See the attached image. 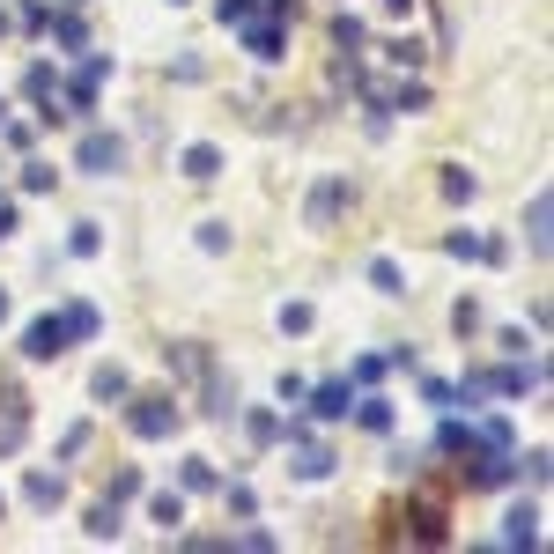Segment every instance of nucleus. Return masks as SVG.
<instances>
[{"label":"nucleus","mask_w":554,"mask_h":554,"mask_svg":"<svg viewBox=\"0 0 554 554\" xmlns=\"http://www.w3.org/2000/svg\"><path fill=\"white\" fill-rule=\"evenodd\" d=\"M23 355H30V362H52V355H67V326H60V318H37V326L23 333Z\"/></svg>","instance_id":"nucleus-1"},{"label":"nucleus","mask_w":554,"mask_h":554,"mask_svg":"<svg viewBox=\"0 0 554 554\" xmlns=\"http://www.w3.org/2000/svg\"><path fill=\"white\" fill-rule=\"evenodd\" d=\"M119 163H126V148L111 141V133H89V141H82V170H89V178H111Z\"/></svg>","instance_id":"nucleus-2"},{"label":"nucleus","mask_w":554,"mask_h":554,"mask_svg":"<svg viewBox=\"0 0 554 554\" xmlns=\"http://www.w3.org/2000/svg\"><path fill=\"white\" fill-rule=\"evenodd\" d=\"M178 429V407H170V399H141V407H133V436H170Z\"/></svg>","instance_id":"nucleus-3"},{"label":"nucleus","mask_w":554,"mask_h":554,"mask_svg":"<svg viewBox=\"0 0 554 554\" xmlns=\"http://www.w3.org/2000/svg\"><path fill=\"white\" fill-rule=\"evenodd\" d=\"M185 178H193V185H207V178H222V148H207V141H193V148H185Z\"/></svg>","instance_id":"nucleus-4"},{"label":"nucleus","mask_w":554,"mask_h":554,"mask_svg":"<svg viewBox=\"0 0 554 554\" xmlns=\"http://www.w3.org/2000/svg\"><path fill=\"white\" fill-rule=\"evenodd\" d=\"M237 30H244V45H252L259 60H281V30H274V23H252V15H244Z\"/></svg>","instance_id":"nucleus-5"},{"label":"nucleus","mask_w":554,"mask_h":554,"mask_svg":"<svg viewBox=\"0 0 554 554\" xmlns=\"http://www.w3.org/2000/svg\"><path fill=\"white\" fill-rule=\"evenodd\" d=\"M311 414H318V422H340V414H348V385H318L311 392Z\"/></svg>","instance_id":"nucleus-6"},{"label":"nucleus","mask_w":554,"mask_h":554,"mask_svg":"<svg viewBox=\"0 0 554 554\" xmlns=\"http://www.w3.org/2000/svg\"><path fill=\"white\" fill-rule=\"evenodd\" d=\"M340 200H348V185H318V193H311V229H326L340 215Z\"/></svg>","instance_id":"nucleus-7"},{"label":"nucleus","mask_w":554,"mask_h":554,"mask_svg":"<svg viewBox=\"0 0 554 554\" xmlns=\"http://www.w3.org/2000/svg\"><path fill=\"white\" fill-rule=\"evenodd\" d=\"M296 473H303V481H326V473H333V451H326V444H303V451H296Z\"/></svg>","instance_id":"nucleus-8"},{"label":"nucleus","mask_w":554,"mask_h":554,"mask_svg":"<svg viewBox=\"0 0 554 554\" xmlns=\"http://www.w3.org/2000/svg\"><path fill=\"white\" fill-rule=\"evenodd\" d=\"M60 495H67V481H60V473H30V503H37V510H52Z\"/></svg>","instance_id":"nucleus-9"},{"label":"nucleus","mask_w":554,"mask_h":554,"mask_svg":"<svg viewBox=\"0 0 554 554\" xmlns=\"http://www.w3.org/2000/svg\"><path fill=\"white\" fill-rule=\"evenodd\" d=\"M370 289L377 296H399V289H407V274H399L392 259H370Z\"/></svg>","instance_id":"nucleus-10"},{"label":"nucleus","mask_w":554,"mask_h":554,"mask_svg":"<svg viewBox=\"0 0 554 554\" xmlns=\"http://www.w3.org/2000/svg\"><path fill=\"white\" fill-rule=\"evenodd\" d=\"M89 540H119V503H97V510H89Z\"/></svg>","instance_id":"nucleus-11"},{"label":"nucleus","mask_w":554,"mask_h":554,"mask_svg":"<svg viewBox=\"0 0 554 554\" xmlns=\"http://www.w3.org/2000/svg\"><path fill=\"white\" fill-rule=\"evenodd\" d=\"M60 326H67V340H89V333H97V311H89V303H74Z\"/></svg>","instance_id":"nucleus-12"},{"label":"nucleus","mask_w":554,"mask_h":554,"mask_svg":"<svg viewBox=\"0 0 554 554\" xmlns=\"http://www.w3.org/2000/svg\"><path fill=\"white\" fill-rule=\"evenodd\" d=\"M532 525H540V518H532V510H518V518H510V532H503V540H510V547H532V540H540V532H532Z\"/></svg>","instance_id":"nucleus-13"},{"label":"nucleus","mask_w":554,"mask_h":554,"mask_svg":"<svg viewBox=\"0 0 554 554\" xmlns=\"http://www.w3.org/2000/svg\"><path fill=\"white\" fill-rule=\"evenodd\" d=\"M97 399H126V370H111V362H104V370H97Z\"/></svg>","instance_id":"nucleus-14"},{"label":"nucleus","mask_w":554,"mask_h":554,"mask_svg":"<svg viewBox=\"0 0 554 554\" xmlns=\"http://www.w3.org/2000/svg\"><path fill=\"white\" fill-rule=\"evenodd\" d=\"M525 237H532V252H547V193L532 200V229H525Z\"/></svg>","instance_id":"nucleus-15"},{"label":"nucleus","mask_w":554,"mask_h":554,"mask_svg":"<svg viewBox=\"0 0 554 554\" xmlns=\"http://www.w3.org/2000/svg\"><path fill=\"white\" fill-rule=\"evenodd\" d=\"M362 429H392V407H385V399H362Z\"/></svg>","instance_id":"nucleus-16"},{"label":"nucleus","mask_w":554,"mask_h":554,"mask_svg":"<svg viewBox=\"0 0 554 554\" xmlns=\"http://www.w3.org/2000/svg\"><path fill=\"white\" fill-rule=\"evenodd\" d=\"M200 252H229V222H207L200 229Z\"/></svg>","instance_id":"nucleus-17"},{"label":"nucleus","mask_w":554,"mask_h":554,"mask_svg":"<svg viewBox=\"0 0 554 554\" xmlns=\"http://www.w3.org/2000/svg\"><path fill=\"white\" fill-rule=\"evenodd\" d=\"M148 510H156V525H178V518H185V503H178V495H156Z\"/></svg>","instance_id":"nucleus-18"},{"label":"nucleus","mask_w":554,"mask_h":554,"mask_svg":"<svg viewBox=\"0 0 554 554\" xmlns=\"http://www.w3.org/2000/svg\"><path fill=\"white\" fill-rule=\"evenodd\" d=\"M0 237H15V207L8 200H0Z\"/></svg>","instance_id":"nucleus-19"},{"label":"nucleus","mask_w":554,"mask_h":554,"mask_svg":"<svg viewBox=\"0 0 554 554\" xmlns=\"http://www.w3.org/2000/svg\"><path fill=\"white\" fill-rule=\"evenodd\" d=\"M0 119H8V104H0Z\"/></svg>","instance_id":"nucleus-20"}]
</instances>
